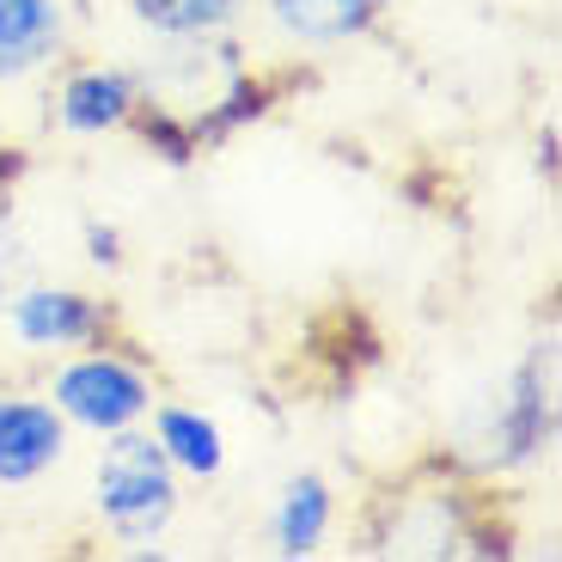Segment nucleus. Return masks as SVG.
Listing matches in <instances>:
<instances>
[{"instance_id": "obj_5", "label": "nucleus", "mask_w": 562, "mask_h": 562, "mask_svg": "<svg viewBox=\"0 0 562 562\" xmlns=\"http://www.w3.org/2000/svg\"><path fill=\"white\" fill-rule=\"evenodd\" d=\"M147 99H140V74L123 61H74L49 86V128L68 140H104L140 123Z\"/></svg>"}, {"instance_id": "obj_2", "label": "nucleus", "mask_w": 562, "mask_h": 562, "mask_svg": "<svg viewBox=\"0 0 562 562\" xmlns=\"http://www.w3.org/2000/svg\"><path fill=\"white\" fill-rule=\"evenodd\" d=\"M43 397L61 409V422L74 435L104 440V435H123V428H140L166 392H159V373L128 342L104 337L74 355H56L49 380H43Z\"/></svg>"}, {"instance_id": "obj_6", "label": "nucleus", "mask_w": 562, "mask_h": 562, "mask_svg": "<svg viewBox=\"0 0 562 562\" xmlns=\"http://www.w3.org/2000/svg\"><path fill=\"white\" fill-rule=\"evenodd\" d=\"M74 428L43 392H0V490H37L68 464Z\"/></svg>"}, {"instance_id": "obj_1", "label": "nucleus", "mask_w": 562, "mask_h": 562, "mask_svg": "<svg viewBox=\"0 0 562 562\" xmlns=\"http://www.w3.org/2000/svg\"><path fill=\"white\" fill-rule=\"evenodd\" d=\"M178 507L183 477L154 447L147 422L99 440V452H92V520L111 538V550H123V557L159 550L166 532L178 526Z\"/></svg>"}, {"instance_id": "obj_7", "label": "nucleus", "mask_w": 562, "mask_h": 562, "mask_svg": "<svg viewBox=\"0 0 562 562\" xmlns=\"http://www.w3.org/2000/svg\"><path fill=\"white\" fill-rule=\"evenodd\" d=\"M68 0H0V92L31 86L68 56Z\"/></svg>"}, {"instance_id": "obj_8", "label": "nucleus", "mask_w": 562, "mask_h": 562, "mask_svg": "<svg viewBox=\"0 0 562 562\" xmlns=\"http://www.w3.org/2000/svg\"><path fill=\"white\" fill-rule=\"evenodd\" d=\"M147 435H154V447L166 452V464L183 483H221L226 477V428L202 404L159 397L154 416H147Z\"/></svg>"}, {"instance_id": "obj_4", "label": "nucleus", "mask_w": 562, "mask_h": 562, "mask_svg": "<svg viewBox=\"0 0 562 562\" xmlns=\"http://www.w3.org/2000/svg\"><path fill=\"white\" fill-rule=\"evenodd\" d=\"M104 337H116V306L104 294H92V288L25 276L19 288L0 294V342L13 355L56 361V355H74Z\"/></svg>"}, {"instance_id": "obj_10", "label": "nucleus", "mask_w": 562, "mask_h": 562, "mask_svg": "<svg viewBox=\"0 0 562 562\" xmlns=\"http://www.w3.org/2000/svg\"><path fill=\"white\" fill-rule=\"evenodd\" d=\"M257 7L263 25L294 49H342L385 19L373 0H257Z\"/></svg>"}, {"instance_id": "obj_3", "label": "nucleus", "mask_w": 562, "mask_h": 562, "mask_svg": "<svg viewBox=\"0 0 562 562\" xmlns=\"http://www.w3.org/2000/svg\"><path fill=\"white\" fill-rule=\"evenodd\" d=\"M483 464L495 477H520L557 452V330L520 355V367L502 380L490 409V435H483Z\"/></svg>"}, {"instance_id": "obj_13", "label": "nucleus", "mask_w": 562, "mask_h": 562, "mask_svg": "<svg viewBox=\"0 0 562 562\" xmlns=\"http://www.w3.org/2000/svg\"><path fill=\"white\" fill-rule=\"evenodd\" d=\"M19 281H25V239L13 233V221H7V209H0V294L19 288Z\"/></svg>"}, {"instance_id": "obj_11", "label": "nucleus", "mask_w": 562, "mask_h": 562, "mask_svg": "<svg viewBox=\"0 0 562 562\" xmlns=\"http://www.w3.org/2000/svg\"><path fill=\"white\" fill-rule=\"evenodd\" d=\"M422 507V520L409 514H392L380 550L385 557H459L471 544V520H464V495L435 490V495H409Z\"/></svg>"}, {"instance_id": "obj_12", "label": "nucleus", "mask_w": 562, "mask_h": 562, "mask_svg": "<svg viewBox=\"0 0 562 562\" xmlns=\"http://www.w3.org/2000/svg\"><path fill=\"white\" fill-rule=\"evenodd\" d=\"M128 19L154 43H221L239 31L245 0H128Z\"/></svg>"}, {"instance_id": "obj_9", "label": "nucleus", "mask_w": 562, "mask_h": 562, "mask_svg": "<svg viewBox=\"0 0 562 562\" xmlns=\"http://www.w3.org/2000/svg\"><path fill=\"white\" fill-rule=\"evenodd\" d=\"M337 532V490L318 471H300V477L281 483L276 507H269V550L281 562H312Z\"/></svg>"}, {"instance_id": "obj_15", "label": "nucleus", "mask_w": 562, "mask_h": 562, "mask_svg": "<svg viewBox=\"0 0 562 562\" xmlns=\"http://www.w3.org/2000/svg\"><path fill=\"white\" fill-rule=\"evenodd\" d=\"M373 7H380V13H392V7H397V0H373Z\"/></svg>"}, {"instance_id": "obj_14", "label": "nucleus", "mask_w": 562, "mask_h": 562, "mask_svg": "<svg viewBox=\"0 0 562 562\" xmlns=\"http://www.w3.org/2000/svg\"><path fill=\"white\" fill-rule=\"evenodd\" d=\"M86 257H92L99 269H116V263H123V239H116V226H99V221L86 226Z\"/></svg>"}]
</instances>
